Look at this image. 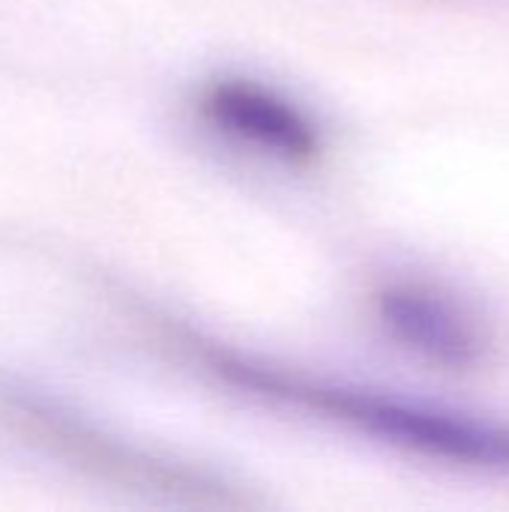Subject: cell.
Returning a JSON list of instances; mask_svg holds the SVG:
<instances>
[{
  "instance_id": "6da1fadb",
  "label": "cell",
  "mask_w": 509,
  "mask_h": 512,
  "mask_svg": "<svg viewBox=\"0 0 509 512\" xmlns=\"http://www.w3.org/2000/svg\"><path fill=\"white\" fill-rule=\"evenodd\" d=\"M159 333L192 366H201V372H207L219 384L234 387L252 399L312 414L318 420L345 426L366 438H378L423 459L483 471H509V426L471 420L462 414L402 402L387 393L330 384L291 369H279L258 357L210 342L201 333H192L189 327L171 321H162Z\"/></svg>"
},
{
  "instance_id": "7a4b0ae2",
  "label": "cell",
  "mask_w": 509,
  "mask_h": 512,
  "mask_svg": "<svg viewBox=\"0 0 509 512\" xmlns=\"http://www.w3.org/2000/svg\"><path fill=\"white\" fill-rule=\"evenodd\" d=\"M0 417L12 432L27 438V444L45 450L60 462H72L108 483L228 504L219 492L222 486H216L204 474L156 459L132 444H123L45 399L15 390L0 393Z\"/></svg>"
},
{
  "instance_id": "3957f363",
  "label": "cell",
  "mask_w": 509,
  "mask_h": 512,
  "mask_svg": "<svg viewBox=\"0 0 509 512\" xmlns=\"http://www.w3.org/2000/svg\"><path fill=\"white\" fill-rule=\"evenodd\" d=\"M375 312L399 348L438 369L474 372L492 354L486 321L441 285L390 282L375 294Z\"/></svg>"
},
{
  "instance_id": "277c9868",
  "label": "cell",
  "mask_w": 509,
  "mask_h": 512,
  "mask_svg": "<svg viewBox=\"0 0 509 512\" xmlns=\"http://www.w3.org/2000/svg\"><path fill=\"white\" fill-rule=\"evenodd\" d=\"M195 108L213 132L285 165H312L324 150L318 126L291 99L249 78L204 84Z\"/></svg>"
}]
</instances>
